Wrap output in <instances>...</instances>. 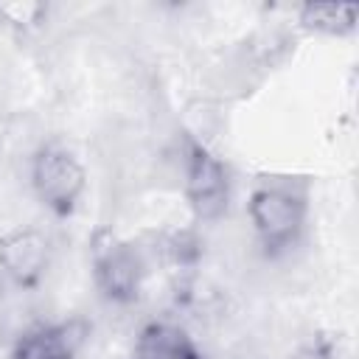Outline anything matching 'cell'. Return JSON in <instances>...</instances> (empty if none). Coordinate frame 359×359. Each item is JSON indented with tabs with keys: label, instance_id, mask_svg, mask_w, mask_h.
Here are the masks:
<instances>
[{
	"label": "cell",
	"instance_id": "8",
	"mask_svg": "<svg viewBox=\"0 0 359 359\" xmlns=\"http://www.w3.org/2000/svg\"><path fill=\"white\" fill-rule=\"evenodd\" d=\"M356 6L345 3H309L300 11V20L309 28L325 31V34H345L356 25Z\"/></svg>",
	"mask_w": 359,
	"mask_h": 359
},
{
	"label": "cell",
	"instance_id": "2",
	"mask_svg": "<svg viewBox=\"0 0 359 359\" xmlns=\"http://www.w3.org/2000/svg\"><path fill=\"white\" fill-rule=\"evenodd\" d=\"M303 219H306V205L292 191L258 188L250 196V222H252L261 244L269 250L289 247L300 236Z\"/></svg>",
	"mask_w": 359,
	"mask_h": 359
},
{
	"label": "cell",
	"instance_id": "7",
	"mask_svg": "<svg viewBox=\"0 0 359 359\" xmlns=\"http://www.w3.org/2000/svg\"><path fill=\"white\" fill-rule=\"evenodd\" d=\"M137 353L140 359H202L191 337L165 323H154L140 334Z\"/></svg>",
	"mask_w": 359,
	"mask_h": 359
},
{
	"label": "cell",
	"instance_id": "6",
	"mask_svg": "<svg viewBox=\"0 0 359 359\" xmlns=\"http://www.w3.org/2000/svg\"><path fill=\"white\" fill-rule=\"evenodd\" d=\"M81 325L62 323V325H45L31 334H25L8 359H76V351L81 345Z\"/></svg>",
	"mask_w": 359,
	"mask_h": 359
},
{
	"label": "cell",
	"instance_id": "4",
	"mask_svg": "<svg viewBox=\"0 0 359 359\" xmlns=\"http://www.w3.org/2000/svg\"><path fill=\"white\" fill-rule=\"evenodd\" d=\"M140 275H143L140 258L132 247L109 241L95 252V280L109 300L118 303L135 300L140 289Z\"/></svg>",
	"mask_w": 359,
	"mask_h": 359
},
{
	"label": "cell",
	"instance_id": "5",
	"mask_svg": "<svg viewBox=\"0 0 359 359\" xmlns=\"http://www.w3.org/2000/svg\"><path fill=\"white\" fill-rule=\"evenodd\" d=\"M0 266L14 283L34 286L48 266L45 236L31 230V227L11 230L8 236H3L0 238Z\"/></svg>",
	"mask_w": 359,
	"mask_h": 359
},
{
	"label": "cell",
	"instance_id": "1",
	"mask_svg": "<svg viewBox=\"0 0 359 359\" xmlns=\"http://www.w3.org/2000/svg\"><path fill=\"white\" fill-rule=\"evenodd\" d=\"M31 185L48 210H53L56 216H67L84 191V168L67 149L45 146L34 157Z\"/></svg>",
	"mask_w": 359,
	"mask_h": 359
},
{
	"label": "cell",
	"instance_id": "3",
	"mask_svg": "<svg viewBox=\"0 0 359 359\" xmlns=\"http://www.w3.org/2000/svg\"><path fill=\"white\" fill-rule=\"evenodd\" d=\"M185 194L199 219H216L227 208V171L202 143H188L185 151Z\"/></svg>",
	"mask_w": 359,
	"mask_h": 359
}]
</instances>
